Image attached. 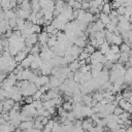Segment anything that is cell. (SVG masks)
<instances>
[{
	"label": "cell",
	"mask_w": 132,
	"mask_h": 132,
	"mask_svg": "<svg viewBox=\"0 0 132 132\" xmlns=\"http://www.w3.org/2000/svg\"><path fill=\"white\" fill-rule=\"evenodd\" d=\"M33 126H34V121H25L21 123L20 128L22 130H28V129L33 128Z\"/></svg>",
	"instance_id": "cell-6"
},
{
	"label": "cell",
	"mask_w": 132,
	"mask_h": 132,
	"mask_svg": "<svg viewBox=\"0 0 132 132\" xmlns=\"http://www.w3.org/2000/svg\"><path fill=\"white\" fill-rule=\"evenodd\" d=\"M124 111H125V110H124V109H123L121 106H117V107H116V109H114V111H113V114L119 117V116H121V114H122Z\"/></svg>",
	"instance_id": "cell-24"
},
{
	"label": "cell",
	"mask_w": 132,
	"mask_h": 132,
	"mask_svg": "<svg viewBox=\"0 0 132 132\" xmlns=\"http://www.w3.org/2000/svg\"><path fill=\"white\" fill-rule=\"evenodd\" d=\"M124 42V39L121 35H116L113 34V37H112V43L113 44H118V45H121L122 43Z\"/></svg>",
	"instance_id": "cell-10"
},
{
	"label": "cell",
	"mask_w": 132,
	"mask_h": 132,
	"mask_svg": "<svg viewBox=\"0 0 132 132\" xmlns=\"http://www.w3.org/2000/svg\"><path fill=\"white\" fill-rule=\"evenodd\" d=\"M117 11H118L119 15H124V14H126V6L122 4L119 8H117Z\"/></svg>",
	"instance_id": "cell-22"
},
{
	"label": "cell",
	"mask_w": 132,
	"mask_h": 132,
	"mask_svg": "<svg viewBox=\"0 0 132 132\" xmlns=\"http://www.w3.org/2000/svg\"><path fill=\"white\" fill-rule=\"evenodd\" d=\"M27 56H28V54H27L26 52H24V51H20L13 58H14V60H15V62H16L18 64H21L22 61L25 60V59L27 58Z\"/></svg>",
	"instance_id": "cell-4"
},
{
	"label": "cell",
	"mask_w": 132,
	"mask_h": 132,
	"mask_svg": "<svg viewBox=\"0 0 132 132\" xmlns=\"http://www.w3.org/2000/svg\"><path fill=\"white\" fill-rule=\"evenodd\" d=\"M23 131H24V130H22L20 127H18V128H15V130H14L13 132H23Z\"/></svg>",
	"instance_id": "cell-26"
},
{
	"label": "cell",
	"mask_w": 132,
	"mask_h": 132,
	"mask_svg": "<svg viewBox=\"0 0 132 132\" xmlns=\"http://www.w3.org/2000/svg\"><path fill=\"white\" fill-rule=\"evenodd\" d=\"M31 30H32L33 33H37V34H39V33L42 32V30H41V25H38V24H34V25L32 26Z\"/></svg>",
	"instance_id": "cell-16"
},
{
	"label": "cell",
	"mask_w": 132,
	"mask_h": 132,
	"mask_svg": "<svg viewBox=\"0 0 132 132\" xmlns=\"http://www.w3.org/2000/svg\"><path fill=\"white\" fill-rule=\"evenodd\" d=\"M122 94H123V98L126 99L127 101H129L130 97L132 96V90L131 89H125L124 92H122Z\"/></svg>",
	"instance_id": "cell-13"
},
{
	"label": "cell",
	"mask_w": 132,
	"mask_h": 132,
	"mask_svg": "<svg viewBox=\"0 0 132 132\" xmlns=\"http://www.w3.org/2000/svg\"><path fill=\"white\" fill-rule=\"evenodd\" d=\"M38 42V34L37 33H32L25 39V44L27 46H33Z\"/></svg>",
	"instance_id": "cell-1"
},
{
	"label": "cell",
	"mask_w": 132,
	"mask_h": 132,
	"mask_svg": "<svg viewBox=\"0 0 132 132\" xmlns=\"http://www.w3.org/2000/svg\"><path fill=\"white\" fill-rule=\"evenodd\" d=\"M112 37H113V33L112 32H109L106 30V34H105V41L108 42L109 44L112 43Z\"/></svg>",
	"instance_id": "cell-17"
},
{
	"label": "cell",
	"mask_w": 132,
	"mask_h": 132,
	"mask_svg": "<svg viewBox=\"0 0 132 132\" xmlns=\"http://www.w3.org/2000/svg\"><path fill=\"white\" fill-rule=\"evenodd\" d=\"M50 82H51V85L53 86V88H54V87H60V86L63 84V81L60 80V79H59L58 77H56L55 75H53V76L50 77Z\"/></svg>",
	"instance_id": "cell-7"
},
{
	"label": "cell",
	"mask_w": 132,
	"mask_h": 132,
	"mask_svg": "<svg viewBox=\"0 0 132 132\" xmlns=\"http://www.w3.org/2000/svg\"><path fill=\"white\" fill-rule=\"evenodd\" d=\"M50 35H51L50 33H47L45 31H42L41 33L38 34V42H40L42 45L43 44H46L47 43V40L50 38Z\"/></svg>",
	"instance_id": "cell-2"
},
{
	"label": "cell",
	"mask_w": 132,
	"mask_h": 132,
	"mask_svg": "<svg viewBox=\"0 0 132 132\" xmlns=\"http://www.w3.org/2000/svg\"><path fill=\"white\" fill-rule=\"evenodd\" d=\"M33 128H35V129H38V130H43L44 129V125L41 123V122H38V121H34V126H33Z\"/></svg>",
	"instance_id": "cell-21"
},
{
	"label": "cell",
	"mask_w": 132,
	"mask_h": 132,
	"mask_svg": "<svg viewBox=\"0 0 132 132\" xmlns=\"http://www.w3.org/2000/svg\"><path fill=\"white\" fill-rule=\"evenodd\" d=\"M72 8H73V10H75V9H81V2L75 1V3H74V5L72 6Z\"/></svg>",
	"instance_id": "cell-25"
},
{
	"label": "cell",
	"mask_w": 132,
	"mask_h": 132,
	"mask_svg": "<svg viewBox=\"0 0 132 132\" xmlns=\"http://www.w3.org/2000/svg\"><path fill=\"white\" fill-rule=\"evenodd\" d=\"M126 132H132V126L131 127H128L127 130H126Z\"/></svg>",
	"instance_id": "cell-27"
},
{
	"label": "cell",
	"mask_w": 132,
	"mask_h": 132,
	"mask_svg": "<svg viewBox=\"0 0 132 132\" xmlns=\"http://www.w3.org/2000/svg\"><path fill=\"white\" fill-rule=\"evenodd\" d=\"M111 9H112V7H111L110 3H104V4H103V8H102V12L109 14L110 11H111Z\"/></svg>",
	"instance_id": "cell-15"
},
{
	"label": "cell",
	"mask_w": 132,
	"mask_h": 132,
	"mask_svg": "<svg viewBox=\"0 0 132 132\" xmlns=\"http://www.w3.org/2000/svg\"><path fill=\"white\" fill-rule=\"evenodd\" d=\"M80 67H81V65H80V61H79L78 59L74 60L73 62H71V63L69 64V69H70L72 72H75V71L79 70Z\"/></svg>",
	"instance_id": "cell-5"
},
{
	"label": "cell",
	"mask_w": 132,
	"mask_h": 132,
	"mask_svg": "<svg viewBox=\"0 0 132 132\" xmlns=\"http://www.w3.org/2000/svg\"><path fill=\"white\" fill-rule=\"evenodd\" d=\"M82 50H84V48H81V47L77 46L76 44H74V45H72V46L70 47V54H71L75 59H78V57H79L80 53L82 52Z\"/></svg>",
	"instance_id": "cell-3"
},
{
	"label": "cell",
	"mask_w": 132,
	"mask_h": 132,
	"mask_svg": "<svg viewBox=\"0 0 132 132\" xmlns=\"http://www.w3.org/2000/svg\"><path fill=\"white\" fill-rule=\"evenodd\" d=\"M100 21L104 25H107L108 23H110V16H109V14L104 13V12H100Z\"/></svg>",
	"instance_id": "cell-8"
},
{
	"label": "cell",
	"mask_w": 132,
	"mask_h": 132,
	"mask_svg": "<svg viewBox=\"0 0 132 132\" xmlns=\"http://www.w3.org/2000/svg\"><path fill=\"white\" fill-rule=\"evenodd\" d=\"M11 99H13L15 102H20L23 100V94L21 92H16V93H13L12 96H11Z\"/></svg>",
	"instance_id": "cell-14"
},
{
	"label": "cell",
	"mask_w": 132,
	"mask_h": 132,
	"mask_svg": "<svg viewBox=\"0 0 132 132\" xmlns=\"http://www.w3.org/2000/svg\"><path fill=\"white\" fill-rule=\"evenodd\" d=\"M84 51H86L87 53H89L90 55H92L93 53H95V52H96V47H95V46H93L92 44H90V43H89V44H88V45H87V46L84 48Z\"/></svg>",
	"instance_id": "cell-18"
},
{
	"label": "cell",
	"mask_w": 132,
	"mask_h": 132,
	"mask_svg": "<svg viewBox=\"0 0 132 132\" xmlns=\"http://www.w3.org/2000/svg\"><path fill=\"white\" fill-rule=\"evenodd\" d=\"M110 51H111L113 54H119V53H121V50H120V45L111 43V44H110Z\"/></svg>",
	"instance_id": "cell-19"
},
{
	"label": "cell",
	"mask_w": 132,
	"mask_h": 132,
	"mask_svg": "<svg viewBox=\"0 0 132 132\" xmlns=\"http://www.w3.org/2000/svg\"><path fill=\"white\" fill-rule=\"evenodd\" d=\"M99 48H100L99 51H100L103 55H105V54L110 50V44H109L108 42H106V41H105L103 44H101V45H100V47H99Z\"/></svg>",
	"instance_id": "cell-11"
},
{
	"label": "cell",
	"mask_w": 132,
	"mask_h": 132,
	"mask_svg": "<svg viewBox=\"0 0 132 132\" xmlns=\"http://www.w3.org/2000/svg\"><path fill=\"white\" fill-rule=\"evenodd\" d=\"M31 63H32V62H31L28 58H26L25 60H23V61H22V63H21V64H22V66H23L25 69H27V68H30Z\"/></svg>",
	"instance_id": "cell-20"
},
{
	"label": "cell",
	"mask_w": 132,
	"mask_h": 132,
	"mask_svg": "<svg viewBox=\"0 0 132 132\" xmlns=\"http://www.w3.org/2000/svg\"><path fill=\"white\" fill-rule=\"evenodd\" d=\"M129 58H130L129 53H121V57H120V59H119L118 62H120V63H122V64L125 65V63H127L129 61Z\"/></svg>",
	"instance_id": "cell-9"
},
{
	"label": "cell",
	"mask_w": 132,
	"mask_h": 132,
	"mask_svg": "<svg viewBox=\"0 0 132 132\" xmlns=\"http://www.w3.org/2000/svg\"><path fill=\"white\" fill-rule=\"evenodd\" d=\"M120 50H121V53H129V52L132 50V47H131L128 43L123 42V43L120 45Z\"/></svg>",
	"instance_id": "cell-12"
},
{
	"label": "cell",
	"mask_w": 132,
	"mask_h": 132,
	"mask_svg": "<svg viewBox=\"0 0 132 132\" xmlns=\"http://www.w3.org/2000/svg\"><path fill=\"white\" fill-rule=\"evenodd\" d=\"M88 57H90V54L82 50V52L80 53V55H79V57H78V60H86Z\"/></svg>",
	"instance_id": "cell-23"
},
{
	"label": "cell",
	"mask_w": 132,
	"mask_h": 132,
	"mask_svg": "<svg viewBox=\"0 0 132 132\" xmlns=\"http://www.w3.org/2000/svg\"><path fill=\"white\" fill-rule=\"evenodd\" d=\"M129 63H130V65H131V67H132V56L129 58V61H128Z\"/></svg>",
	"instance_id": "cell-28"
}]
</instances>
